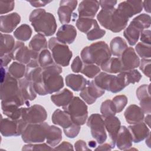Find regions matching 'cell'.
<instances>
[{"mask_svg": "<svg viewBox=\"0 0 151 151\" xmlns=\"http://www.w3.org/2000/svg\"><path fill=\"white\" fill-rule=\"evenodd\" d=\"M29 21L38 34L49 37L56 31L57 25L55 17L51 13L47 12L44 9L33 10L29 16Z\"/></svg>", "mask_w": 151, "mask_h": 151, "instance_id": "1", "label": "cell"}, {"mask_svg": "<svg viewBox=\"0 0 151 151\" xmlns=\"http://www.w3.org/2000/svg\"><path fill=\"white\" fill-rule=\"evenodd\" d=\"M8 73L16 79H21L26 73V66L25 64L19 62H13L8 67Z\"/></svg>", "mask_w": 151, "mask_h": 151, "instance_id": "37", "label": "cell"}, {"mask_svg": "<svg viewBox=\"0 0 151 151\" xmlns=\"http://www.w3.org/2000/svg\"><path fill=\"white\" fill-rule=\"evenodd\" d=\"M32 29L26 24L18 27L14 32V37L19 41H27L31 37Z\"/></svg>", "mask_w": 151, "mask_h": 151, "instance_id": "38", "label": "cell"}, {"mask_svg": "<svg viewBox=\"0 0 151 151\" xmlns=\"http://www.w3.org/2000/svg\"><path fill=\"white\" fill-rule=\"evenodd\" d=\"M83 65V63L80 57L79 56H76L71 63V68L73 72L77 73L80 72L82 69Z\"/></svg>", "mask_w": 151, "mask_h": 151, "instance_id": "52", "label": "cell"}, {"mask_svg": "<svg viewBox=\"0 0 151 151\" xmlns=\"http://www.w3.org/2000/svg\"><path fill=\"white\" fill-rule=\"evenodd\" d=\"M106 34V31L101 29L98 24V22L94 27L86 34L87 38L89 41H94L102 38Z\"/></svg>", "mask_w": 151, "mask_h": 151, "instance_id": "46", "label": "cell"}, {"mask_svg": "<svg viewBox=\"0 0 151 151\" xmlns=\"http://www.w3.org/2000/svg\"><path fill=\"white\" fill-rule=\"evenodd\" d=\"M15 6V2L13 1H0V14H6L12 11Z\"/></svg>", "mask_w": 151, "mask_h": 151, "instance_id": "50", "label": "cell"}, {"mask_svg": "<svg viewBox=\"0 0 151 151\" xmlns=\"http://www.w3.org/2000/svg\"><path fill=\"white\" fill-rule=\"evenodd\" d=\"M140 40L142 42L150 45L151 44V31L149 29L143 30L140 35Z\"/></svg>", "mask_w": 151, "mask_h": 151, "instance_id": "53", "label": "cell"}, {"mask_svg": "<svg viewBox=\"0 0 151 151\" xmlns=\"http://www.w3.org/2000/svg\"><path fill=\"white\" fill-rule=\"evenodd\" d=\"M143 120L145 121V123L149 127L150 123V114H147V115L145 117H144Z\"/></svg>", "mask_w": 151, "mask_h": 151, "instance_id": "61", "label": "cell"}, {"mask_svg": "<svg viewBox=\"0 0 151 151\" xmlns=\"http://www.w3.org/2000/svg\"><path fill=\"white\" fill-rule=\"evenodd\" d=\"M80 130V126L77 125L76 124H74L70 128L64 130V133L67 137L70 139H73L78 134Z\"/></svg>", "mask_w": 151, "mask_h": 151, "instance_id": "51", "label": "cell"}, {"mask_svg": "<svg viewBox=\"0 0 151 151\" xmlns=\"http://www.w3.org/2000/svg\"><path fill=\"white\" fill-rule=\"evenodd\" d=\"M127 47L126 41L120 37L113 38L110 43V50L114 56L120 57Z\"/></svg>", "mask_w": 151, "mask_h": 151, "instance_id": "34", "label": "cell"}, {"mask_svg": "<svg viewBox=\"0 0 151 151\" xmlns=\"http://www.w3.org/2000/svg\"><path fill=\"white\" fill-rule=\"evenodd\" d=\"M88 146H90L91 147H96V142L95 141H93V140L89 141Z\"/></svg>", "mask_w": 151, "mask_h": 151, "instance_id": "63", "label": "cell"}, {"mask_svg": "<svg viewBox=\"0 0 151 151\" xmlns=\"http://www.w3.org/2000/svg\"><path fill=\"white\" fill-rule=\"evenodd\" d=\"M122 71L134 69L139 66L140 59L132 47H127L120 56Z\"/></svg>", "mask_w": 151, "mask_h": 151, "instance_id": "15", "label": "cell"}, {"mask_svg": "<svg viewBox=\"0 0 151 151\" xmlns=\"http://www.w3.org/2000/svg\"><path fill=\"white\" fill-rule=\"evenodd\" d=\"M61 140L62 131L61 129L54 125H49L46 134V141L47 144L51 147H55Z\"/></svg>", "mask_w": 151, "mask_h": 151, "instance_id": "32", "label": "cell"}, {"mask_svg": "<svg viewBox=\"0 0 151 151\" xmlns=\"http://www.w3.org/2000/svg\"><path fill=\"white\" fill-rule=\"evenodd\" d=\"M150 0H147L143 1V8H144L145 11L148 13L150 12Z\"/></svg>", "mask_w": 151, "mask_h": 151, "instance_id": "60", "label": "cell"}, {"mask_svg": "<svg viewBox=\"0 0 151 151\" xmlns=\"http://www.w3.org/2000/svg\"><path fill=\"white\" fill-rule=\"evenodd\" d=\"M42 68V78L48 94L60 91L64 87V80L60 75L62 68L57 64H52Z\"/></svg>", "mask_w": 151, "mask_h": 151, "instance_id": "6", "label": "cell"}, {"mask_svg": "<svg viewBox=\"0 0 151 151\" xmlns=\"http://www.w3.org/2000/svg\"><path fill=\"white\" fill-rule=\"evenodd\" d=\"M48 46L52 52V56L55 64L63 67L69 65L73 53L67 44L59 41L56 37H53L48 40Z\"/></svg>", "mask_w": 151, "mask_h": 151, "instance_id": "7", "label": "cell"}, {"mask_svg": "<svg viewBox=\"0 0 151 151\" xmlns=\"http://www.w3.org/2000/svg\"><path fill=\"white\" fill-rule=\"evenodd\" d=\"M132 137L128 128L125 126H120L116 138L115 145L120 150H127L132 146Z\"/></svg>", "mask_w": 151, "mask_h": 151, "instance_id": "23", "label": "cell"}, {"mask_svg": "<svg viewBox=\"0 0 151 151\" xmlns=\"http://www.w3.org/2000/svg\"><path fill=\"white\" fill-rule=\"evenodd\" d=\"M133 19H134L138 23H139L143 27L144 29L149 28L150 26L151 18L150 16L148 14L145 13L141 14L136 17L135 18H134Z\"/></svg>", "mask_w": 151, "mask_h": 151, "instance_id": "49", "label": "cell"}, {"mask_svg": "<svg viewBox=\"0 0 151 151\" xmlns=\"http://www.w3.org/2000/svg\"><path fill=\"white\" fill-rule=\"evenodd\" d=\"M123 73L127 86L130 84H134L139 82L142 78V74L137 70L136 69L125 71H123Z\"/></svg>", "mask_w": 151, "mask_h": 151, "instance_id": "42", "label": "cell"}, {"mask_svg": "<svg viewBox=\"0 0 151 151\" xmlns=\"http://www.w3.org/2000/svg\"><path fill=\"white\" fill-rule=\"evenodd\" d=\"M150 84H143L139 86L136 91V96L140 101V108L146 114L151 112V97L150 93Z\"/></svg>", "mask_w": 151, "mask_h": 151, "instance_id": "18", "label": "cell"}, {"mask_svg": "<svg viewBox=\"0 0 151 151\" xmlns=\"http://www.w3.org/2000/svg\"><path fill=\"white\" fill-rule=\"evenodd\" d=\"M62 107L75 124L81 126L86 123L88 117V107L80 97H73L67 105Z\"/></svg>", "mask_w": 151, "mask_h": 151, "instance_id": "8", "label": "cell"}, {"mask_svg": "<svg viewBox=\"0 0 151 151\" xmlns=\"http://www.w3.org/2000/svg\"><path fill=\"white\" fill-rule=\"evenodd\" d=\"M18 83L22 97L27 103H29V101L34 100L37 97V93L34 89L32 84L25 77L19 79Z\"/></svg>", "mask_w": 151, "mask_h": 151, "instance_id": "28", "label": "cell"}, {"mask_svg": "<svg viewBox=\"0 0 151 151\" xmlns=\"http://www.w3.org/2000/svg\"><path fill=\"white\" fill-rule=\"evenodd\" d=\"M12 58L9 54H6L1 57V66L6 67L8 64L11 61Z\"/></svg>", "mask_w": 151, "mask_h": 151, "instance_id": "58", "label": "cell"}, {"mask_svg": "<svg viewBox=\"0 0 151 151\" xmlns=\"http://www.w3.org/2000/svg\"><path fill=\"white\" fill-rule=\"evenodd\" d=\"M49 126L46 122L41 123H27L21 137L25 143H41L46 139L47 130Z\"/></svg>", "mask_w": 151, "mask_h": 151, "instance_id": "9", "label": "cell"}, {"mask_svg": "<svg viewBox=\"0 0 151 151\" xmlns=\"http://www.w3.org/2000/svg\"><path fill=\"white\" fill-rule=\"evenodd\" d=\"M54 150H73L74 148L73 145L67 142H63L57 146L55 147Z\"/></svg>", "mask_w": 151, "mask_h": 151, "instance_id": "56", "label": "cell"}, {"mask_svg": "<svg viewBox=\"0 0 151 151\" xmlns=\"http://www.w3.org/2000/svg\"><path fill=\"white\" fill-rule=\"evenodd\" d=\"M101 145H99L97 147H96L94 150H110L113 149L112 146L109 143H102L100 144Z\"/></svg>", "mask_w": 151, "mask_h": 151, "instance_id": "59", "label": "cell"}, {"mask_svg": "<svg viewBox=\"0 0 151 151\" xmlns=\"http://www.w3.org/2000/svg\"><path fill=\"white\" fill-rule=\"evenodd\" d=\"M51 100L58 107L67 105L73 98V93L67 88H64L61 91L52 94L50 97Z\"/></svg>", "mask_w": 151, "mask_h": 151, "instance_id": "31", "label": "cell"}, {"mask_svg": "<svg viewBox=\"0 0 151 151\" xmlns=\"http://www.w3.org/2000/svg\"><path fill=\"white\" fill-rule=\"evenodd\" d=\"M104 122L106 130L109 133V137L111 139L110 145L113 149L115 146V141L117 133L121 126V122L118 117L115 116L104 117Z\"/></svg>", "mask_w": 151, "mask_h": 151, "instance_id": "25", "label": "cell"}, {"mask_svg": "<svg viewBox=\"0 0 151 151\" xmlns=\"http://www.w3.org/2000/svg\"><path fill=\"white\" fill-rule=\"evenodd\" d=\"M104 72L111 74L119 73L122 71V65L119 58L110 57L101 66Z\"/></svg>", "mask_w": 151, "mask_h": 151, "instance_id": "35", "label": "cell"}, {"mask_svg": "<svg viewBox=\"0 0 151 151\" xmlns=\"http://www.w3.org/2000/svg\"><path fill=\"white\" fill-rule=\"evenodd\" d=\"M51 120L54 124L63 127V130H67L75 124L71 120L70 115L64 110L60 109L55 110L52 114Z\"/></svg>", "mask_w": 151, "mask_h": 151, "instance_id": "27", "label": "cell"}, {"mask_svg": "<svg viewBox=\"0 0 151 151\" xmlns=\"http://www.w3.org/2000/svg\"><path fill=\"white\" fill-rule=\"evenodd\" d=\"M124 116L127 123L133 124L143 122L145 113L139 106L136 104H131L126 109Z\"/></svg>", "mask_w": 151, "mask_h": 151, "instance_id": "26", "label": "cell"}, {"mask_svg": "<svg viewBox=\"0 0 151 151\" xmlns=\"http://www.w3.org/2000/svg\"><path fill=\"white\" fill-rule=\"evenodd\" d=\"M97 19L102 27L113 32H119L126 28L129 20L115 8L101 9Z\"/></svg>", "mask_w": 151, "mask_h": 151, "instance_id": "3", "label": "cell"}, {"mask_svg": "<svg viewBox=\"0 0 151 151\" xmlns=\"http://www.w3.org/2000/svg\"><path fill=\"white\" fill-rule=\"evenodd\" d=\"M144 30L143 27L133 19L123 32V35L130 45H134L139 40L141 32Z\"/></svg>", "mask_w": 151, "mask_h": 151, "instance_id": "21", "label": "cell"}, {"mask_svg": "<svg viewBox=\"0 0 151 151\" xmlns=\"http://www.w3.org/2000/svg\"><path fill=\"white\" fill-rule=\"evenodd\" d=\"M29 48L37 52H40L44 49L47 48V41L45 36L37 34L35 35L29 43Z\"/></svg>", "mask_w": 151, "mask_h": 151, "instance_id": "36", "label": "cell"}, {"mask_svg": "<svg viewBox=\"0 0 151 151\" xmlns=\"http://www.w3.org/2000/svg\"><path fill=\"white\" fill-rule=\"evenodd\" d=\"M54 150L52 147L50 146L46 143L41 144H32L28 143V145H24L22 150Z\"/></svg>", "mask_w": 151, "mask_h": 151, "instance_id": "47", "label": "cell"}, {"mask_svg": "<svg viewBox=\"0 0 151 151\" xmlns=\"http://www.w3.org/2000/svg\"><path fill=\"white\" fill-rule=\"evenodd\" d=\"M21 22V16L17 12H12L0 17V31L1 32H12Z\"/></svg>", "mask_w": 151, "mask_h": 151, "instance_id": "19", "label": "cell"}, {"mask_svg": "<svg viewBox=\"0 0 151 151\" xmlns=\"http://www.w3.org/2000/svg\"><path fill=\"white\" fill-rule=\"evenodd\" d=\"M1 108L2 113L8 118L12 120H18L21 119L22 107L12 102L1 101Z\"/></svg>", "mask_w": 151, "mask_h": 151, "instance_id": "30", "label": "cell"}, {"mask_svg": "<svg viewBox=\"0 0 151 151\" xmlns=\"http://www.w3.org/2000/svg\"><path fill=\"white\" fill-rule=\"evenodd\" d=\"M65 81L67 86L75 91H81L87 83V80L83 76L75 74H69L66 76Z\"/></svg>", "mask_w": 151, "mask_h": 151, "instance_id": "29", "label": "cell"}, {"mask_svg": "<svg viewBox=\"0 0 151 151\" xmlns=\"http://www.w3.org/2000/svg\"><path fill=\"white\" fill-rule=\"evenodd\" d=\"M32 6L38 8L44 6L50 3L51 1H28Z\"/></svg>", "mask_w": 151, "mask_h": 151, "instance_id": "57", "label": "cell"}, {"mask_svg": "<svg viewBox=\"0 0 151 151\" xmlns=\"http://www.w3.org/2000/svg\"><path fill=\"white\" fill-rule=\"evenodd\" d=\"M111 101L116 112L120 113L127 104L128 99L125 95H118L113 97Z\"/></svg>", "mask_w": 151, "mask_h": 151, "instance_id": "44", "label": "cell"}, {"mask_svg": "<svg viewBox=\"0 0 151 151\" xmlns=\"http://www.w3.org/2000/svg\"><path fill=\"white\" fill-rule=\"evenodd\" d=\"M27 123L22 119L12 120L9 118H2L0 122V132L5 137L18 136L21 135Z\"/></svg>", "mask_w": 151, "mask_h": 151, "instance_id": "11", "label": "cell"}, {"mask_svg": "<svg viewBox=\"0 0 151 151\" xmlns=\"http://www.w3.org/2000/svg\"><path fill=\"white\" fill-rule=\"evenodd\" d=\"M15 41L14 38L10 34H1V46H0V56L9 54L13 50Z\"/></svg>", "mask_w": 151, "mask_h": 151, "instance_id": "33", "label": "cell"}, {"mask_svg": "<svg viewBox=\"0 0 151 151\" xmlns=\"http://www.w3.org/2000/svg\"><path fill=\"white\" fill-rule=\"evenodd\" d=\"M38 52L31 50L22 41H18L10 54L12 60H16L24 64H28L33 59H38Z\"/></svg>", "mask_w": 151, "mask_h": 151, "instance_id": "12", "label": "cell"}, {"mask_svg": "<svg viewBox=\"0 0 151 151\" xmlns=\"http://www.w3.org/2000/svg\"><path fill=\"white\" fill-rule=\"evenodd\" d=\"M128 129L131 134L133 142L136 143L143 140L150 133L149 128L143 122L129 126Z\"/></svg>", "mask_w": 151, "mask_h": 151, "instance_id": "24", "label": "cell"}, {"mask_svg": "<svg viewBox=\"0 0 151 151\" xmlns=\"http://www.w3.org/2000/svg\"><path fill=\"white\" fill-rule=\"evenodd\" d=\"M97 23V21L94 19L79 17L76 21V27L79 31L87 34Z\"/></svg>", "mask_w": 151, "mask_h": 151, "instance_id": "39", "label": "cell"}, {"mask_svg": "<svg viewBox=\"0 0 151 151\" xmlns=\"http://www.w3.org/2000/svg\"><path fill=\"white\" fill-rule=\"evenodd\" d=\"M100 6L99 1L92 0L82 1L78 7L79 17L93 18L97 14Z\"/></svg>", "mask_w": 151, "mask_h": 151, "instance_id": "20", "label": "cell"}, {"mask_svg": "<svg viewBox=\"0 0 151 151\" xmlns=\"http://www.w3.org/2000/svg\"><path fill=\"white\" fill-rule=\"evenodd\" d=\"M38 62L41 68H44L54 64L52 56L48 50L44 49L39 52Z\"/></svg>", "mask_w": 151, "mask_h": 151, "instance_id": "40", "label": "cell"}, {"mask_svg": "<svg viewBox=\"0 0 151 151\" xmlns=\"http://www.w3.org/2000/svg\"><path fill=\"white\" fill-rule=\"evenodd\" d=\"M47 118L45 108L40 104H34L28 107H22L21 119L27 123H41Z\"/></svg>", "mask_w": 151, "mask_h": 151, "instance_id": "13", "label": "cell"}, {"mask_svg": "<svg viewBox=\"0 0 151 151\" xmlns=\"http://www.w3.org/2000/svg\"><path fill=\"white\" fill-rule=\"evenodd\" d=\"M77 0H61L57 10L60 22L64 24H68L71 20L73 12L77 5Z\"/></svg>", "mask_w": 151, "mask_h": 151, "instance_id": "16", "label": "cell"}, {"mask_svg": "<svg viewBox=\"0 0 151 151\" xmlns=\"http://www.w3.org/2000/svg\"><path fill=\"white\" fill-rule=\"evenodd\" d=\"M100 112L104 118L108 116H115L116 112L111 100H106L102 102L100 106Z\"/></svg>", "mask_w": 151, "mask_h": 151, "instance_id": "43", "label": "cell"}, {"mask_svg": "<svg viewBox=\"0 0 151 151\" xmlns=\"http://www.w3.org/2000/svg\"><path fill=\"white\" fill-rule=\"evenodd\" d=\"M150 45H148L142 42L137 44L135 50L137 54L142 58H150L151 57Z\"/></svg>", "mask_w": 151, "mask_h": 151, "instance_id": "45", "label": "cell"}, {"mask_svg": "<svg viewBox=\"0 0 151 151\" xmlns=\"http://www.w3.org/2000/svg\"><path fill=\"white\" fill-rule=\"evenodd\" d=\"M104 93L105 90L99 88L92 80L87 81L86 86L80 91V96L87 104H92Z\"/></svg>", "mask_w": 151, "mask_h": 151, "instance_id": "14", "label": "cell"}, {"mask_svg": "<svg viewBox=\"0 0 151 151\" xmlns=\"http://www.w3.org/2000/svg\"><path fill=\"white\" fill-rule=\"evenodd\" d=\"M117 1H111V0H104L99 1L100 5L102 9H110L114 8L115 5L117 4Z\"/></svg>", "mask_w": 151, "mask_h": 151, "instance_id": "54", "label": "cell"}, {"mask_svg": "<svg viewBox=\"0 0 151 151\" xmlns=\"http://www.w3.org/2000/svg\"><path fill=\"white\" fill-rule=\"evenodd\" d=\"M74 147L75 150L77 151H81V150H90L91 151V149L88 147L87 146L86 143L83 140H78L74 143Z\"/></svg>", "mask_w": 151, "mask_h": 151, "instance_id": "55", "label": "cell"}, {"mask_svg": "<svg viewBox=\"0 0 151 151\" xmlns=\"http://www.w3.org/2000/svg\"><path fill=\"white\" fill-rule=\"evenodd\" d=\"M80 73L89 78H93L100 73V68L94 64L84 63Z\"/></svg>", "mask_w": 151, "mask_h": 151, "instance_id": "41", "label": "cell"}, {"mask_svg": "<svg viewBox=\"0 0 151 151\" xmlns=\"http://www.w3.org/2000/svg\"><path fill=\"white\" fill-rule=\"evenodd\" d=\"M139 68L148 78H150L151 60L150 58H142L140 60Z\"/></svg>", "mask_w": 151, "mask_h": 151, "instance_id": "48", "label": "cell"}, {"mask_svg": "<svg viewBox=\"0 0 151 151\" xmlns=\"http://www.w3.org/2000/svg\"><path fill=\"white\" fill-rule=\"evenodd\" d=\"M87 125L90 127L92 137L99 144L103 143L107 139V134L103 117L98 113L92 114L88 118Z\"/></svg>", "mask_w": 151, "mask_h": 151, "instance_id": "10", "label": "cell"}, {"mask_svg": "<svg viewBox=\"0 0 151 151\" xmlns=\"http://www.w3.org/2000/svg\"><path fill=\"white\" fill-rule=\"evenodd\" d=\"M111 55L108 45L103 41L94 42L84 47L80 53L81 59L84 64H94L100 67Z\"/></svg>", "mask_w": 151, "mask_h": 151, "instance_id": "2", "label": "cell"}, {"mask_svg": "<svg viewBox=\"0 0 151 151\" xmlns=\"http://www.w3.org/2000/svg\"><path fill=\"white\" fill-rule=\"evenodd\" d=\"M126 18H130L143 10V1L127 0L120 2L117 8Z\"/></svg>", "mask_w": 151, "mask_h": 151, "instance_id": "17", "label": "cell"}, {"mask_svg": "<svg viewBox=\"0 0 151 151\" xmlns=\"http://www.w3.org/2000/svg\"><path fill=\"white\" fill-rule=\"evenodd\" d=\"M150 133L148 135V136L146 137V142L145 143L149 147H150Z\"/></svg>", "mask_w": 151, "mask_h": 151, "instance_id": "62", "label": "cell"}, {"mask_svg": "<svg viewBox=\"0 0 151 151\" xmlns=\"http://www.w3.org/2000/svg\"><path fill=\"white\" fill-rule=\"evenodd\" d=\"M1 100L15 103L19 107L24 104L27 107L29 106V103H27L21 95L18 80L8 73H6L4 81L1 83Z\"/></svg>", "mask_w": 151, "mask_h": 151, "instance_id": "4", "label": "cell"}, {"mask_svg": "<svg viewBox=\"0 0 151 151\" xmlns=\"http://www.w3.org/2000/svg\"><path fill=\"white\" fill-rule=\"evenodd\" d=\"M56 36L59 41L65 44H71L76 40L77 30L73 25L64 24L58 29Z\"/></svg>", "mask_w": 151, "mask_h": 151, "instance_id": "22", "label": "cell"}, {"mask_svg": "<svg viewBox=\"0 0 151 151\" xmlns=\"http://www.w3.org/2000/svg\"><path fill=\"white\" fill-rule=\"evenodd\" d=\"M93 81L99 88L113 93L120 92L127 86L123 71L117 76L100 72L94 77Z\"/></svg>", "mask_w": 151, "mask_h": 151, "instance_id": "5", "label": "cell"}]
</instances>
